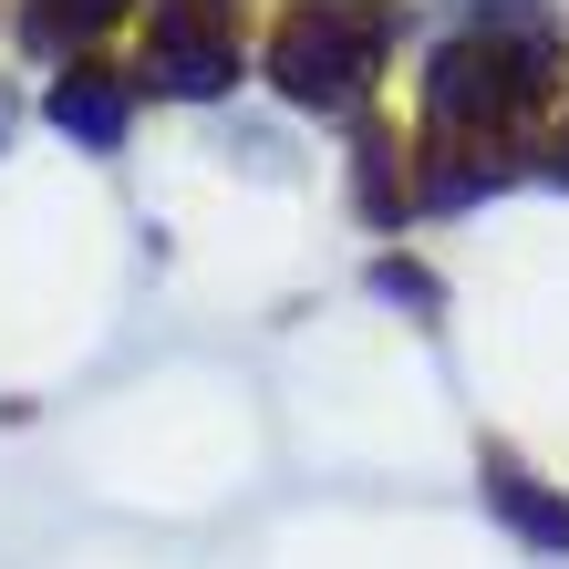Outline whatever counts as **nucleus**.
Wrapping results in <instances>:
<instances>
[{
  "label": "nucleus",
  "mask_w": 569,
  "mask_h": 569,
  "mask_svg": "<svg viewBox=\"0 0 569 569\" xmlns=\"http://www.w3.org/2000/svg\"><path fill=\"white\" fill-rule=\"evenodd\" d=\"M383 42H393V11L383 0H311L290 31H280V52H270V73L290 104H352L362 83L383 73Z\"/></svg>",
  "instance_id": "f03ea898"
},
{
  "label": "nucleus",
  "mask_w": 569,
  "mask_h": 569,
  "mask_svg": "<svg viewBox=\"0 0 569 569\" xmlns=\"http://www.w3.org/2000/svg\"><path fill=\"white\" fill-rule=\"evenodd\" d=\"M559 83V31L539 11H487L425 62V136L435 146H487Z\"/></svg>",
  "instance_id": "f257e3e1"
},
{
  "label": "nucleus",
  "mask_w": 569,
  "mask_h": 569,
  "mask_svg": "<svg viewBox=\"0 0 569 569\" xmlns=\"http://www.w3.org/2000/svg\"><path fill=\"white\" fill-rule=\"evenodd\" d=\"M114 11H124V0H31V11H21V42L31 52H83Z\"/></svg>",
  "instance_id": "423d86ee"
},
{
  "label": "nucleus",
  "mask_w": 569,
  "mask_h": 569,
  "mask_svg": "<svg viewBox=\"0 0 569 569\" xmlns=\"http://www.w3.org/2000/svg\"><path fill=\"white\" fill-rule=\"evenodd\" d=\"M124 104H136V93H124L114 73H93V62H73V73L52 83V124L83 136V146H114L124 136Z\"/></svg>",
  "instance_id": "39448f33"
},
{
  "label": "nucleus",
  "mask_w": 569,
  "mask_h": 569,
  "mask_svg": "<svg viewBox=\"0 0 569 569\" xmlns=\"http://www.w3.org/2000/svg\"><path fill=\"white\" fill-rule=\"evenodd\" d=\"M156 83L166 93H218L239 73V0H156Z\"/></svg>",
  "instance_id": "7ed1b4c3"
},
{
  "label": "nucleus",
  "mask_w": 569,
  "mask_h": 569,
  "mask_svg": "<svg viewBox=\"0 0 569 569\" xmlns=\"http://www.w3.org/2000/svg\"><path fill=\"white\" fill-rule=\"evenodd\" d=\"M549 177H569V136H559V156H549Z\"/></svg>",
  "instance_id": "0eeeda50"
},
{
  "label": "nucleus",
  "mask_w": 569,
  "mask_h": 569,
  "mask_svg": "<svg viewBox=\"0 0 569 569\" xmlns=\"http://www.w3.org/2000/svg\"><path fill=\"white\" fill-rule=\"evenodd\" d=\"M477 477H487V508L508 518L528 549H569V497H549V487L528 477V466H518L508 446H487V466H477Z\"/></svg>",
  "instance_id": "20e7f679"
}]
</instances>
